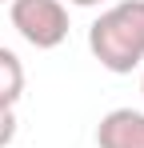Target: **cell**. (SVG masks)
Wrapping results in <instances>:
<instances>
[{"label":"cell","instance_id":"ba28073f","mask_svg":"<svg viewBox=\"0 0 144 148\" xmlns=\"http://www.w3.org/2000/svg\"><path fill=\"white\" fill-rule=\"evenodd\" d=\"M0 4H4V0H0Z\"/></svg>","mask_w":144,"mask_h":148},{"label":"cell","instance_id":"5b68a950","mask_svg":"<svg viewBox=\"0 0 144 148\" xmlns=\"http://www.w3.org/2000/svg\"><path fill=\"white\" fill-rule=\"evenodd\" d=\"M12 136H16V112L12 108H0V148L12 144Z\"/></svg>","mask_w":144,"mask_h":148},{"label":"cell","instance_id":"7a4b0ae2","mask_svg":"<svg viewBox=\"0 0 144 148\" xmlns=\"http://www.w3.org/2000/svg\"><path fill=\"white\" fill-rule=\"evenodd\" d=\"M8 20L32 48H60L68 40V4L64 0H8Z\"/></svg>","mask_w":144,"mask_h":148},{"label":"cell","instance_id":"52a82bcc","mask_svg":"<svg viewBox=\"0 0 144 148\" xmlns=\"http://www.w3.org/2000/svg\"><path fill=\"white\" fill-rule=\"evenodd\" d=\"M140 92H144V76H140Z\"/></svg>","mask_w":144,"mask_h":148},{"label":"cell","instance_id":"3957f363","mask_svg":"<svg viewBox=\"0 0 144 148\" xmlns=\"http://www.w3.org/2000/svg\"><path fill=\"white\" fill-rule=\"evenodd\" d=\"M100 148H144V112L136 108H112L96 124Z\"/></svg>","mask_w":144,"mask_h":148},{"label":"cell","instance_id":"277c9868","mask_svg":"<svg viewBox=\"0 0 144 148\" xmlns=\"http://www.w3.org/2000/svg\"><path fill=\"white\" fill-rule=\"evenodd\" d=\"M24 96V64L12 48L0 44V108H16Z\"/></svg>","mask_w":144,"mask_h":148},{"label":"cell","instance_id":"8992f818","mask_svg":"<svg viewBox=\"0 0 144 148\" xmlns=\"http://www.w3.org/2000/svg\"><path fill=\"white\" fill-rule=\"evenodd\" d=\"M64 4H76V8H92V4H100V0H64Z\"/></svg>","mask_w":144,"mask_h":148},{"label":"cell","instance_id":"6da1fadb","mask_svg":"<svg viewBox=\"0 0 144 148\" xmlns=\"http://www.w3.org/2000/svg\"><path fill=\"white\" fill-rule=\"evenodd\" d=\"M88 52L100 68L128 76L144 64V0H120L88 24Z\"/></svg>","mask_w":144,"mask_h":148}]
</instances>
